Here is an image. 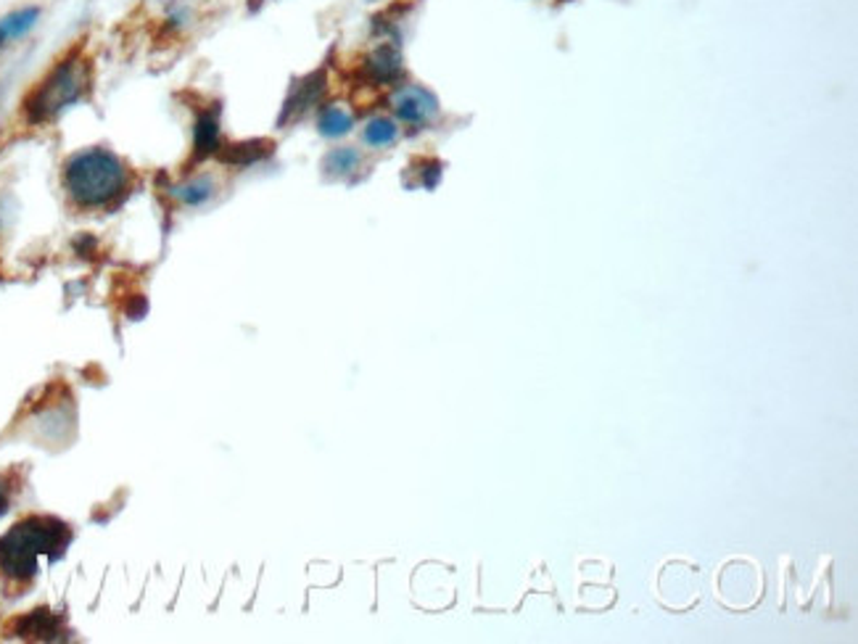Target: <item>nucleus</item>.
<instances>
[{
  "mask_svg": "<svg viewBox=\"0 0 858 644\" xmlns=\"http://www.w3.org/2000/svg\"><path fill=\"white\" fill-rule=\"evenodd\" d=\"M61 187L74 209L103 211L127 196L133 187V172L111 148L88 146L66 156L61 167Z\"/></svg>",
  "mask_w": 858,
  "mask_h": 644,
  "instance_id": "obj_1",
  "label": "nucleus"
},
{
  "mask_svg": "<svg viewBox=\"0 0 858 644\" xmlns=\"http://www.w3.org/2000/svg\"><path fill=\"white\" fill-rule=\"evenodd\" d=\"M93 93V59L83 46L53 61V66L33 85L22 101V119L29 127H46L83 104Z\"/></svg>",
  "mask_w": 858,
  "mask_h": 644,
  "instance_id": "obj_2",
  "label": "nucleus"
},
{
  "mask_svg": "<svg viewBox=\"0 0 858 644\" xmlns=\"http://www.w3.org/2000/svg\"><path fill=\"white\" fill-rule=\"evenodd\" d=\"M72 542V531L56 518H27L0 536V571L14 581L35 579L40 558L59 560Z\"/></svg>",
  "mask_w": 858,
  "mask_h": 644,
  "instance_id": "obj_3",
  "label": "nucleus"
},
{
  "mask_svg": "<svg viewBox=\"0 0 858 644\" xmlns=\"http://www.w3.org/2000/svg\"><path fill=\"white\" fill-rule=\"evenodd\" d=\"M391 111H394L400 122L422 127V124H428L439 114V101L422 85H400L394 96H391Z\"/></svg>",
  "mask_w": 858,
  "mask_h": 644,
  "instance_id": "obj_4",
  "label": "nucleus"
},
{
  "mask_svg": "<svg viewBox=\"0 0 858 644\" xmlns=\"http://www.w3.org/2000/svg\"><path fill=\"white\" fill-rule=\"evenodd\" d=\"M42 22V5L24 3L16 9L5 11L0 16V56L9 48H14L16 42H22L24 37H29L37 29V24Z\"/></svg>",
  "mask_w": 858,
  "mask_h": 644,
  "instance_id": "obj_5",
  "label": "nucleus"
},
{
  "mask_svg": "<svg viewBox=\"0 0 858 644\" xmlns=\"http://www.w3.org/2000/svg\"><path fill=\"white\" fill-rule=\"evenodd\" d=\"M222 148V122H220V106H209L198 114L196 124H193V151L191 161L209 159V156H217V151Z\"/></svg>",
  "mask_w": 858,
  "mask_h": 644,
  "instance_id": "obj_6",
  "label": "nucleus"
},
{
  "mask_svg": "<svg viewBox=\"0 0 858 644\" xmlns=\"http://www.w3.org/2000/svg\"><path fill=\"white\" fill-rule=\"evenodd\" d=\"M404 74L402 53L394 42H383L363 61V77L372 85H394Z\"/></svg>",
  "mask_w": 858,
  "mask_h": 644,
  "instance_id": "obj_7",
  "label": "nucleus"
},
{
  "mask_svg": "<svg viewBox=\"0 0 858 644\" xmlns=\"http://www.w3.org/2000/svg\"><path fill=\"white\" fill-rule=\"evenodd\" d=\"M322 93H326V72H312L309 77L298 80L294 85V90H291L289 101L283 106V114H281V124L285 122H294L302 114H307L312 106H317V101L322 98Z\"/></svg>",
  "mask_w": 858,
  "mask_h": 644,
  "instance_id": "obj_8",
  "label": "nucleus"
},
{
  "mask_svg": "<svg viewBox=\"0 0 858 644\" xmlns=\"http://www.w3.org/2000/svg\"><path fill=\"white\" fill-rule=\"evenodd\" d=\"M270 143L267 141H248V143H230L225 146L222 143V148L217 151L220 156V161H225L230 167H248V165H257L259 159H265L267 154H270Z\"/></svg>",
  "mask_w": 858,
  "mask_h": 644,
  "instance_id": "obj_9",
  "label": "nucleus"
},
{
  "mask_svg": "<svg viewBox=\"0 0 858 644\" xmlns=\"http://www.w3.org/2000/svg\"><path fill=\"white\" fill-rule=\"evenodd\" d=\"M214 191L217 185L209 174H193V178L185 180V183L172 187V196H175L183 206H204L207 202H211Z\"/></svg>",
  "mask_w": 858,
  "mask_h": 644,
  "instance_id": "obj_10",
  "label": "nucleus"
},
{
  "mask_svg": "<svg viewBox=\"0 0 858 644\" xmlns=\"http://www.w3.org/2000/svg\"><path fill=\"white\" fill-rule=\"evenodd\" d=\"M16 634L27 636V640H56L59 618L51 610H33L16 623Z\"/></svg>",
  "mask_w": 858,
  "mask_h": 644,
  "instance_id": "obj_11",
  "label": "nucleus"
},
{
  "mask_svg": "<svg viewBox=\"0 0 858 644\" xmlns=\"http://www.w3.org/2000/svg\"><path fill=\"white\" fill-rule=\"evenodd\" d=\"M352 127L354 117L344 106H326V109L320 111V117H317V130L326 137H344L352 133Z\"/></svg>",
  "mask_w": 858,
  "mask_h": 644,
  "instance_id": "obj_12",
  "label": "nucleus"
},
{
  "mask_svg": "<svg viewBox=\"0 0 858 644\" xmlns=\"http://www.w3.org/2000/svg\"><path fill=\"white\" fill-rule=\"evenodd\" d=\"M359 165H363V156H359L357 148L341 146L326 156L322 170H326V174H331V178H350V174L359 170Z\"/></svg>",
  "mask_w": 858,
  "mask_h": 644,
  "instance_id": "obj_13",
  "label": "nucleus"
},
{
  "mask_svg": "<svg viewBox=\"0 0 858 644\" xmlns=\"http://www.w3.org/2000/svg\"><path fill=\"white\" fill-rule=\"evenodd\" d=\"M363 137H365V143H368V146H372V148H385V146H391V143H396V137H400V127H396L394 119L376 117L365 124Z\"/></svg>",
  "mask_w": 858,
  "mask_h": 644,
  "instance_id": "obj_14",
  "label": "nucleus"
},
{
  "mask_svg": "<svg viewBox=\"0 0 858 644\" xmlns=\"http://www.w3.org/2000/svg\"><path fill=\"white\" fill-rule=\"evenodd\" d=\"M9 486H5V481L0 478V518L5 515V512H9Z\"/></svg>",
  "mask_w": 858,
  "mask_h": 644,
  "instance_id": "obj_15",
  "label": "nucleus"
},
{
  "mask_svg": "<svg viewBox=\"0 0 858 644\" xmlns=\"http://www.w3.org/2000/svg\"><path fill=\"white\" fill-rule=\"evenodd\" d=\"M248 3H252V5H259V3H265V0H248Z\"/></svg>",
  "mask_w": 858,
  "mask_h": 644,
  "instance_id": "obj_16",
  "label": "nucleus"
}]
</instances>
